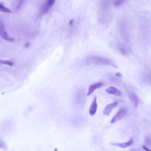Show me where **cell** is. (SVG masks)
I'll use <instances>...</instances> for the list:
<instances>
[{"label": "cell", "mask_w": 151, "mask_h": 151, "mask_svg": "<svg viewBox=\"0 0 151 151\" xmlns=\"http://www.w3.org/2000/svg\"><path fill=\"white\" fill-rule=\"evenodd\" d=\"M86 66H108L117 68V66L112 60L99 55H90L87 57L85 60Z\"/></svg>", "instance_id": "1"}, {"label": "cell", "mask_w": 151, "mask_h": 151, "mask_svg": "<svg viewBox=\"0 0 151 151\" xmlns=\"http://www.w3.org/2000/svg\"><path fill=\"white\" fill-rule=\"evenodd\" d=\"M0 36H1V37L4 39L5 40L13 43L14 41V39L13 38L10 37L7 32L6 31V29H5V25L4 22L0 20Z\"/></svg>", "instance_id": "2"}, {"label": "cell", "mask_w": 151, "mask_h": 151, "mask_svg": "<svg viewBox=\"0 0 151 151\" xmlns=\"http://www.w3.org/2000/svg\"><path fill=\"white\" fill-rule=\"evenodd\" d=\"M127 114V112L126 110L125 109H120L117 112V113L114 115V116L112 118V119L111 120V124H114L117 122H119V120H120L121 119H122L124 117H125L126 116Z\"/></svg>", "instance_id": "3"}, {"label": "cell", "mask_w": 151, "mask_h": 151, "mask_svg": "<svg viewBox=\"0 0 151 151\" xmlns=\"http://www.w3.org/2000/svg\"><path fill=\"white\" fill-rule=\"evenodd\" d=\"M54 3L55 1H53V0H48V1H45L40 8L41 15H44L48 13L50 9L53 6Z\"/></svg>", "instance_id": "4"}, {"label": "cell", "mask_w": 151, "mask_h": 151, "mask_svg": "<svg viewBox=\"0 0 151 151\" xmlns=\"http://www.w3.org/2000/svg\"><path fill=\"white\" fill-rule=\"evenodd\" d=\"M76 102L79 106L83 105L85 102V92L83 89H80L77 92Z\"/></svg>", "instance_id": "5"}, {"label": "cell", "mask_w": 151, "mask_h": 151, "mask_svg": "<svg viewBox=\"0 0 151 151\" xmlns=\"http://www.w3.org/2000/svg\"><path fill=\"white\" fill-rule=\"evenodd\" d=\"M118 105V103L116 102H113V103H111L109 105H107L105 108L103 110V113L104 115L105 116H109L110 113L112 112V111Z\"/></svg>", "instance_id": "6"}, {"label": "cell", "mask_w": 151, "mask_h": 151, "mask_svg": "<svg viewBox=\"0 0 151 151\" xmlns=\"http://www.w3.org/2000/svg\"><path fill=\"white\" fill-rule=\"evenodd\" d=\"M103 86V83H93L91 85H90L88 87V92L87 93V96H90L91 95L95 90L99 88H100L102 86Z\"/></svg>", "instance_id": "7"}, {"label": "cell", "mask_w": 151, "mask_h": 151, "mask_svg": "<svg viewBox=\"0 0 151 151\" xmlns=\"http://www.w3.org/2000/svg\"><path fill=\"white\" fill-rule=\"evenodd\" d=\"M129 98L131 101V104L135 108H137L139 105V100L138 97L134 93H129Z\"/></svg>", "instance_id": "8"}, {"label": "cell", "mask_w": 151, "mask_h": 151, "mask_svg": "<svg viewBox=\"0 0 151 151\" xmlns=\"http://www.w3.org/2000/svg\"><path fill=\"white\" fill-rule=\"evenodd\" d=\"M98 110V103H97V97H95L92 102L91 106L89 108V114L91 116H94Z\"/></svg>", "instance_id": "9"}, {"label": "cell", "mask_w": 151, "mask_h": 151, "mask_svg": "<svg viewBox=\"0 0 151 151\" xmlns=\"http://www.w3.org/2000/svg\"><path fill=\"white\" fill-rule=\"evenodd\" d=\"M120 34H122L124 39L126 40H128V32H127L126 24L124 21L121 23V24H120Z\"/></svg>", "instance_id": "10"}, {"label": "cell", "mask_w": 151, "mask_h": 151, "mask_svg": "<svg viewBox=\"0 0 151 151\" xmlns=\"http://www.w3.org/2000/svg\"><path fill=\"white\" fill-rule=\"evenodd\" d=\"M106 92L110 95H113L116 96H120L122 95L120 90L115 87H109L106 89Z\"/></svg>", "instance_id": "11"}, {"label": "cell", "mask_w": 151, "mask_h": 151, "mask_svg": "<svg viewBox=\"0 0 151 151\" xmlns=\"http://www.w3.org/2000/svg\"><path fill=\"white\" fill-rule=\"evenodd\" d=\"M133 139H130L129 141L125 143H112V145L119 146L121 148H126L131 146L133 144Z\"/></svg>", "instance_id": "12"}, {"label": "cell", "mask_w": 151, "mask_h": 151, "mask_svg": "<svg viewBox=\"0 0 151 151\" xmlns=\"http://www.w3.org/2000/svg\"><path fill=\"white\" fill-rule=\"evenodd\" d=\"M118 49L119 51L124 55H126L128 53V50L124 44H120L119 46H118Z\"/></svg>", "instance_id": "13"}, {"label": "cell", "mask_w": 151, "mask_h": 151, "mask_svg": "<svg viewBox=\"0 0 151 151\" xmlns=\"http://www.w3.org/2000/svg\"><path fill=\"white\" fill-rule=\"evenodd\" d=\"M0 11L6 13H11L12 11L8 8L5 7L2 3H0Z\"/></svg>", "instance_id": "14"}, {"label": "cell", "mask_w": 151, "mask_h": 151, "mask_svg": "<svg viewBox=\"0 0 151 151\" xmlns=\"http://www.w3.org/2000/svg\"><path fill=\"white\" fill-rule=\"evenodd\" d=\"M7 65L9 66H13L14 65L13 62L10 60H0V65Z\"/></svg>", "instance_id": "15"}, {"label": "cell", "mask_w": 151, "mask_h": 151, "mask_svg": "<svg viewBox=\"0 0 151 151\" xmlns=\"http://www.w3.org/2000/svg\"><path fill=\"white\" fill-rule=\"evenodd\" d=\"M0 149L3 150H7V146L6 143V142L4 141V140L0 137Z\"/></svg>", "instance_id": "16"}, {"label": "cell", "mask_w": 151, "mask_h": 151, "mask_svg": "<svg viewBox=\"0 0 151 151\" xmlns=\"http://www.w3.org/2000/svg\"><path fill=\"white\" fill-rule=\"evenodd\" d=\"M24 1H17L16 2V4H15V10H18L22 6V4H23Z\"/></svg>", "instance_id": "17"}, {"label": "cell", "mask_w": 151, "mask_h": 151, "mask_svg": "<svg viewBox=\"0 0 151 151\" xmlns=\"http://www.w3.org/2000/svg\"><path fill=\"white\" fill-rule=\"evenodd\" d=\"M124 3V1H117V0H115V1H113V4L114 6L117 7L122 5Z\"/></svg>", "instance_id": "18"}, {"label": "cell", "mask_w": 151, "mask_h": 151, "mask_svg": "<svg viewBox=\"0 0 151 151\" xmlns=\"http://www.w3.org/2000/svg\"><path fill=\"white\" fill-rule=\"evenodd\" d=\"M143 148L146 151H150V149H148L147 147H146V146H143Z\"/></svg>", "instance_id": "19"}, {"label": "cell", "mask_w": 151, "mask_h": 151, "mask_svg": "<svg viewBox=\"0 0 151 151\" xmlns=\"http://www.w3.org/2000/svg\"><path fill=\"white\" fill-rule=\"evenodd\" d=\"M132 151H135V150H132Z\"/></svg>", "instance_id": "20"}, {"label": "cell", "mask_w": 151, "mask_h": 151, "mask_svg": "<svg viewBox=\"0 0 151 151\" xmlns=\"http://www.w3.org/2000/svg\"><path fill=\"white\" fill-rule=\"evenodd\" d=\"M0 66H1V65H0Z\"/></svg>", "instance_id": "21"}, {"label": "cell", "mask_w": 151, "mask_h": 151, "mask_svg": "<svg viewBox=\"0 0 151 151\" xmlns=\"http://www.w3.org/2000/svg\"><path fill=\"white\" fill-rule=\"evenodd\" d=\"M0 41H1V40H0Z\"/></svg>", "instance_id": "22"}]
</instances>
